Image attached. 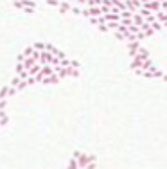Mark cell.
I'll list each match as a JSON object with an SVG mask.
<instances>
[{"label": "cell", "mask_w": 167, "mask_h": 169, "mask_svg": "<svg viewBox=\"0 0 167 169\" xmlns=\"http://www.w3.org/2000/svg\"><path fill=\"white\" fill-rule=\"evenodd\" d=\"M72 5L74 4H70V2H61L59 7H57V11L59 13H68V11H72Z\"/></svg>", "instance_id": "5b68a950"}, {"label": "cell", "mask_w": 167, "mask_h": 169, "mask_svg": "<svg viewBox=\"0 0 167 169\" xmlns=\"http://www.w3.org/2000/svg\"><path fill=\"white\" fill-rule=\"evenodd\" d=\"M106 25H108L110 31H119V29H120V22H108Z\"/></svg>", "instance_id": "8fae6325"}, {"label": "cell", "mask_w": 167, "mask_h": 169, "mask_svg": "<svg viewBox=\"0 0 167 169\" xmlns=\"http://www.w3.org/2000/svg\"><path fill=\"white\" fill-rule=\"evenodd\" d=\"M142 7L144 9H148V11H151V13H158V11H162V4L160 2H156V0H149V2H146V4H142Z\"/></svg>", "instance_id": "7a4b0ae2"}, {"label": "cell", "mask_w": 167, "mask_h": 169, "mask_svg": "<svg viewBox=\"0 0 167 169\" xmlns=\"http://www.w3.org/2000/svg\"><path fill=\"white\" fill-rule=\"evenodd\" d=\"M124 4H126L128 11H131V13H137V11L142 7V2H138V0H126Z\"/></svg>", "instance_id": "3957f363"}, {"label": "cell", "mask_w": 167, "mask_h": 169, "mask_svg": "<svg viewBox=\"0 0 167 169\" xmlns=\"http://www.w3.org/2000/svg\"><path fill=\"white\" fill-rule=\"evenodd\" d=\"M130 33H131V34H138V33H142V31H140V27H137V25H131V27H130Z\"/></svg>", "instance_id": "2e32d148"}, {"label": "cell", "mask_w": 167, "mask_h": 169, "mask_svg": "<svg viewBox=\"0 0 167 169\" xmlns=\"http://www.w3.org/2000/svg\"><path fill=\"white\" fill-rule=\"evenodd\" d=\"M155 16H156V22H160L162 25H164V23L167 22V13H164V11H158Z\"/></svg>", "instance_id": "30bf717a"}, {"label": "cell", "mask_w": 167, "mask_h": 169, "mask_svg": "<svg viewBox=\"0 0 167 169\" xmlns=\"http://www.w3.org/2000/svg\"><path fill=\"white\" fill-rule=\"evenodd\" d=\"M138 2H142V4H146V2H149V0H138Z\"/></svg>", "instance_id": "cb8c5ba5"}, {"label": "cell", "mask_w": 167, "mask_h": 169, "mask_svg": "<svg viewBox=\"0 0 167 169\" xmlns=\"http://www.w3.org/2000/svg\"><path fill=\"white\" fill-rule=\"evenodd\" d=\"M9 88H11V86H4V88L0 90V99H7V97H9Z\"/></svg>", "instance_id": "7c38bea8"}, {"label": "cell", "mask_w": 167, "mask_h": 169, "mask_svg": "<svg viewBox=\"0 0 167 169\" xmlns=\"http://www.w3.org/2000/svg\"><path fill=\"white\" fill-rule=\"evenodd\" d=\"M57 81H59V77L54 74V76H49V77H45V79H43V85H56Z\"/></svg>", "instance_id": "ba28073f"}, {"label": "cell", "mask_w": 167, "mask_h": 169, "mask_svg": "<svg viewBox=\"0 0 167 169\" xmlns=\"http://www.w3.org/2000/svg\"><path fill=\"white\" fill-rule=\"evenodd\" d=\"M7 106V99H0V110H5Z\"/></svg>", "instance_id": "44dd1931"}, {"label": "cell", "mask_w": 167, "mask_h": 169, "mask_svg": "<svg viewBox=\"0 0 167 169\" xmlns=\"http://www.w3.org/2000/svg\"><path fill=\"white\" fill-rule=\"evenodd\" d=\"M128 49H130V56L135 58L137 54H138V49H140V41H131V43H128Z\"/></svg>", "instance_id": "277c9868"}, {"label": "cell", "mask_w": 167, "mask_h": 169, "mask_svg": "<svg viewBox=\"0 0 167 169\" xmlns=\"http://www.w3.org/2000/svg\"><path fill=\"white\" fill-rule=\"evenodd\" d=\"M99 29H101V31H103V33H108V31H110V29H108V25H106V23H103V25H99Z\"/></svg>", "instance_id": "7402d4cb"}, {"label": "cell", "mask_w": 167, "mask_h": 169, "mask_svg": "<svg viewBox=\"0 0 167 169\" xmlns=\"http://www.w3.org/2000/svg\"><path fill=\"white\" fill-rule=\"evenodd\" d=\"M137 58H138V59H142V61H146V59H149V52L146 51V49H142V47H140V49H138Z\"/></svg>", "instance_id": "9c48e42d"}, {"label": "cell", "mask_w": 167, "mask_h": 169, "mask_svg": "<svg viewBox=\"0 0 167 169\" xmlns=\"http://www.w3.org/2000/svg\"><path fill=\"white\" fill-rule=\"evenodd\" d=\"M146 34H144V33H138V34H137V40H138V41H142V40H146Z\"/></svg>", "instance_id": "603a6c76"}, {"label": "cell", "mask_w": 167, "mask_h": 169, "mask_svg": "<svg viewBox=\"0 0 167 169\" xmlns=\"http://www.w3.org/2000/svg\"><path fill=\"white\" fill-rule=\"evenodd\" d=\"M142 65H144V61H142V59H138V58L135 56L133 58V61H131V69H133V70H138V69H142Z\"/></svg>", "instance_id": "52a82bcc"}, {"label": "cell", "mask_w": 167, "mask_h": 169, "mask_svg": "<svg viewBox=\"0 0 167 169\" xmlns=\"http://www.w3.org/2000/svg\"><path fill=\"white\" fill-rule=\"evenodd\" d=\"M162 79H164V81H167V76H165V74H164V77H162Z\"/></svg>", "instance_id": "d4e9b609"}, {"label": "cell", "mask_w": 167, "mask_h": 169, "mask_svg": "<svg viewBox=\"0 0 167 169\" xmlns=\"http://www.w3.org/2000/svg\"><path fill=\"white\" fill-rule=\"evenodd\" d=\"M144 23H146V20L142 18L138 13H135V15H133V25H137V27H142Z\"/></svg>", "instance_id": "8992f818"}, {"label": "cell", "mask_w": 167, "mask_h": 169, "mask_svg": "<svg viewBox=\"0 0 167 169\" xmlns=\"http://www.w3.org/2000/svg\"><path fill=\"white\" fill-rule=\"evenodd\" d=\"M72 13H74V15H81V13H83V9H81L79 5H72Z\"/></svg>", "instance_id": "ffe728a7"}, {"label": "cell", "mask_w": 167, "mask_h": 169, "mask_svg": "<svg viewBox=\"0 0 167 169\" xmlns=\"http://www.w3.org/2000/svg\"><path fill=\"white\" fill-rule=\"evenodd\" d=\"M164 27H167V22H165V23H164Z\"/></svg>", "instance_id": "4316f807"}, {"label": "cell", "mask_w": 167, "mask_h": 169, "mask_svg": "<svg viewBox=\"0 0 167 169\" xmlns=\"http://www.w3.org/2000/svg\"><path fill=\"white\" fill-rule=\"evenodd\" d=\"M67 169H79V166H77V160H75L74 157L70 158V162H68V167Z\"/></svg>", "instance_id": "4fadbf2b"}, {"label": "cell", "mask_w": 167, "mask_h": 169, "mask_svg": "<svg viewBox=\"0 0 167 169\" xmlns=\"http://www.w3.org/2000/svg\"><path fill=\"white\" fill-rule=\"evenodd\" d=\"M74 158L77 160V166L79 169H86L92 162H95V158H93L92 155H86V153H81V151H75L74 153Z\"/></svg>", "instance_id": "6da1fadb"}, {"label": "cell", "mask_w": 167, "mask_h": 169, "mask_svg": "<svg viewBox=\"0 0 167 169\" xmlns=\"http://www.w3.org/2000/svg\"><path fill=\"white\" fill-rule=\"evenodd\" d=\"M27 86H29V83H27V79H25V81H22V83L18 85V88H16V90L20 92V90H23V88H27Z\"/></svg>", "instance_id": "d6986e66"}, {"label": "cell", "mask_w": 167, "mask_h": 169, "mask_svg": "<svg viewBox=\"0 0 167 169\" xmlns=\"http://www.w3.org/2000/svg\"><path fill=\"white\" fill-rule=\"evenodd\" d=\"M133 15H135V13H131V11H122V13H120V20L122 18H133Z\"/></svg>", "instance_id": "9a60e30c"}, {"label": "cell", "mask_w": 167, "mask_h": 169, "mask_svg": "<svg viewBox=\"0 0 167 169\" xmlns=\"http://www.w3.org/2000/svg\"><path fill=\"white\" fill-rule=\"evenodd\" d=\"M59 2H68V0H59Z\"/></svg>", "instance_id": "484cf974"}, {"label": "cell", "mask_w": 167, "mask_h": 169, "mask_svg": "<svg viewBox=\"0 0 167 169\" xmlns=\"http://www.w3.org/2000/svg\"><path fill=\"white\" fill-rule=\"evenodd\" d=\"M45 2H47L49 5H52V7H59V4H61L59 0H45Z\"/></svg>", "instance_id": "ac0fdd59"}, {"label": "cell", "mask_w": 167, "mask_h": 169, "mask_svg": "<svg viewBox=\"0 0 167 169\" xmlns=\"http://www.w3.org/2000/svg\"><path fill=\"white\" fill-rule=\"evenodd\" d=\"M151 27H153V31L156 33V31H162L164 29V25L160 23V22H155V23H151Z\"/></svg>", "instance_id": "5bb4252c"}, {"label": "cell", "mask_w": 167, "mask_h": 169, "mask_svg": "<svg viewBox=\"0 0 167 169\" xmlns=\"http://www.w3.org/2000/svg\"><path fill=\"white\" fill-rule=\"evenodd\" d=\"M20 83H22V79H20L18 76H16V77H15V79L11 81V86H15V88H18V85H20Z\"/></svg>", "instance_id": "e0dca14e"}]
</instances>
